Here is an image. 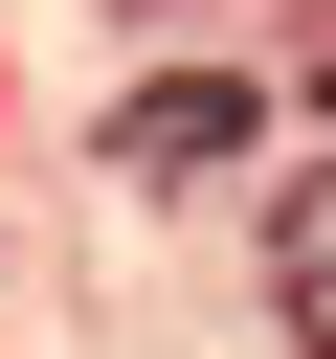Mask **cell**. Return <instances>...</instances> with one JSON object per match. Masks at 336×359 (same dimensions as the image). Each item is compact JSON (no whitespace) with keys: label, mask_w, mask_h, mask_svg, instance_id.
<instances>
[{"label":"cell","mask_w":336,"mask_h":359,"mask_svg":"<svg viewBox=\"0 0 336 359\" xmlns=\"http://www.w3.org/2000/svg\"><path fill=\"white\" fill-rule=\"evenodd\" d=\"M269 292H291V337L336 359V180H291V224H269Z\"/></svg>","instance_id":"7a4b0ae2"},{"label":"cell","mask_w":336,"mask_h":359,"mask_svg":"<svg viewBox=\"0 0 336 359\" xmlns=\"http://www.w3.org/2000/svg\"><path fill=\"white\" fill-rule=\"evenodd\" d=\"M202 157H246V90H224V67H157V90H112V180H202Z\"/></svg>","instance_id":"6da1fadb"}]
</instances>
